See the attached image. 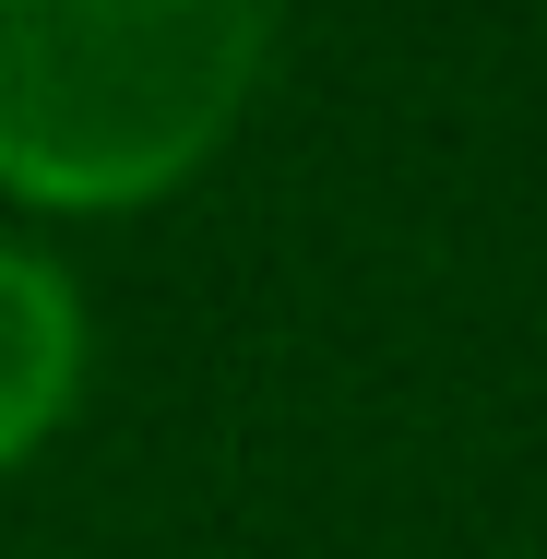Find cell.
<instances>
[{
    "instance_id": "obj_1",
    "label": "cell",
    "mask_w": 547,
    "mask_h": 559,
    "mask_svg": "<svg viewBox=\"0 0 547 559\" xmlns=\"http://www.w3.org/2000/svg\"><path fill=\"white\" fill-rule=\"evenodd\" d=\"M274 0H0V191L108 215L215 143Z\"/></svg>"
},
{
    "instance_id": "obj_2",
    "label": "cell",
    "mask_w": 547,
    "mask_h": 559,
    "mask_svg": "<svg viewBox=\"0 0 547 559\" xmlns=\"http://www.w3.org/2000/svg\"><path fill=\"white\" fill-rule=\"evenodd\" d=\"M72 381H84V298H72V274L48 250L0 238V464L60 429Z\"/></svg>"
}]
</instances>
